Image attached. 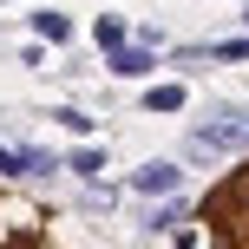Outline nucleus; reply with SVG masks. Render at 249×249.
Masks as SVG:
<instances>
[{
  "mask_svg": "<svg viewBox=\"0 0 249 249\" xmlns=\"http://www.w3.org/2000/svg\"><path fill=\"white\" fill-rule=\"evenodd\" d=\"M190 151H249V112H210L190 124Z\"/></svg>",
  "mask_w": 249,
  "mask_h": 249,
  "instance_id": "1",
  "label": "nucleus"
},
{
  "mask_svg": "<svg viewBox=\"0 0 249 249\" xmlns=\"http://www.w3.org/2000/svg\"><path fill=\"white\" fill-rule=\"evenodd\" d=\"M138 190H151V197L177 190V164H144V171H138Z\"/></svg>",
  "mask_w": 249,
  "mask_h": 249,
  "instance_id": "2",
  "label": "nucleus"
},
{
  "mask_svg": "<svg viewBox=\"0 0 249 249\" xmlns=\"http://www.w3.org/2000/svg\"><path fill=\"white\" fill-rule=\"evenodd\" d=\"M112 72H124V79L151 72V53H138V46H118V53H112Z\"/></svg>",
  "mask_w": 249,
  "mask_h": 249,
  "instance_id": "3",
  "label": "nucleus"
},
{
  "mask_svg": "<svg viewBox=\"0 0 249 249\" xmlns=\"http://www.w3.org/2000/svg\"><path fill=\"white\" fill-rule=\"evenodd\" d=\"M66 164H72L79 177H99V171H105V151H99V144H79V151H72Z\"/></svg>",
  "mask_w": 249,
  "mask_h": 249,
  "instance_id": "4",
  "label": "nucleus"
},
{
  "mask_svg": "<svg viewBox=\"0 0 249 249\" xmlns=\"http://www.w3.org/2000/svg\"><path fill=\"white\" fill-rule=\"evenodd\" d=\"M144 105H151V112H177V105H184V86H151Z\"/></svg>",
  "mask_w": 249,
  "mask_h": 249,
  "instance_id": "5",
  "label": "nucleus"
},
{
  "mask_svg": "<svg viewBox=\"0 0 249 249\" xmlns=\"http://www.w3.org/2000/svg\"><path fill=\"white\" fill-rule=\"evenodd\" d=\"M184 216H190V203H164V210H151L144 223H151V230H177Z\"/></svg>",
  "mask_w": 249,
  "mask_h": 249,
  "instance_id": "6",
  "label": "nucleus"
},
{
  "mask_svg": "<svg viewBox=\"0 0 249 249\" xmlns=\"http://www.w3.org/2000/svg\"><path fill=\"white\" fill-rule=\"evenodd\" d=\"M203 59H249V39H216V46H197Z\"/></svg>",
  "mask_w": 249,
  "mask_h": 249,
  "instance_id": "7",
  "label": "nucleus"
},
{
  "mask_svg": "<svg viewBox=\"0 0 249 249\" xmlns=\"http://www.w3.org/2000/svg\"><path fill=\"white\" fill-rule=\"evenodd\" d=\"M223 203H243V210H249V164H243L236 177H230V190H223Z\"/></svg>",
  "mask_w": 249,
  "mask_h": 249,
  "instance_id": "8",
  "label": "nucleus"
},
{
  "mask_svg": "<svg viewBox=\"0 0 249 249\" xmlns=\"http://www.w3.org/2000/svg\"><path fill=\"white\" fill-rule=\"evenodd\" d=\"M33 26H39V33H46V39H66V20H59V13H39Z\"/></svg>",
  "mask_w": 249,
  "mask_h": 249,
  "instance_id": "9",
  "label": "nucleus"
},
{
  "mask_svg": "<svg viewBox=\"0 0 249 249\" xmlns=\"http://www.w3.org/2000/svg\"><path fill=\"white\" fill-rule=\"evenodd\" d=\"M99 46H124V26L118 20H99Z\"/></svg>",
  "mask_w": 249,
  "mask_h": 249,
  "instance_id": "10",
  "label": "nucleus"
}]
</instances>
